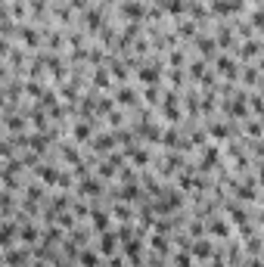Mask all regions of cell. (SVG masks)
<instances>
[{
  "instance_id": "cell-1",
  "label": "cell",
  "mask_w": 264,
  "mask_h": 267,
  "mask_svg": "<svg viewBox=\"0 0 264 267\" xmlns=\"http://www.w3.org/2000/svg\"><path fill=\"white\" fill-rule=\"evenodd\" d=\"M115 246H118L115 230H103V233H100V252H103L106 258H112V255H115Z\"/></svg>"
},
{
  "instance_id": "cell-2",
  "label": "cell",
  "mask_w": 264,
  "mask_h": 267,
  "mask_svg": "<svg viewBox=\"0 0 264 267\" xmlns=\"http://www.w3.org/2000/svg\"><path fill=\"white\" fill-rule=\"evenodd\" d=\"M190 255H193V258H199V261H208V258H214V246H211L208 239L190 242Z\"/></svg>"
},
{
  "instance_id": "cell-3",
  "label": "cell",
  "mask_w": 264,
  "mask_h": 267,
  "mask_svg": "<svg viewBox=\"0 0 264 267\" xmlns=\"http://www.w3.org/2000/svg\"><path fill=\"white\" fill-rule=\"evenodd\" d=\"M214 65H218V71H221V75H227L230 81H236V78H239V62H233L230 56H221Z\"/></svg>"
},
{
  "instance_id": "cell-4",
  "label": "cell",
  "mask_w": 264,
  "mask_h": 267,
  "mask_svg": "<svg viewBox=\"0 0 264 267\" xmlns=\"http://www.w3.org/2000/svg\"><path fill=\"white\" fill-rule=\"evenodd\" d=\"M122 16H125V19H131V22L146 19V7H143V4H137V0H128V4L122 7Z\"/></svg>"
},
{
  "instance_id": "cell-5",
  "label": "cell",
  "mask_w": 264,
  "mask_h": 267,
  "mask_svg": "<svg viewBox=\"0 0 264 267\" xmlns=\"http://www.w3.org/2000/svg\"><path fill=\"white\" fill-rule=\"evenodd\" d=\"M78 193H81V196H100V193H103V183H100L97 177H84L81 186H78Z\"/></svg>"
},
{
  "instance_id": "cell-6",
  "label": "cell",
  "mask_w": 264,
  "mask_h": 267,
  "mask_svg": "<svg viewBox=\"0 0 264 267\" xmlns=\"http://www.w3.org/2000/svg\"><path fill=\"white\" fill-rule=\"evenodd\" d=\"M208 236L227 239V236H230V224H227V221H211V224H208Z\"/></svg>"
},
{
  "instance_id": "cell-7",
  "label": "cell",
  "mask_w": 264,
  "mask_h": 267,
  "mask_svg": "<svg viewBox=\"0 0 264 267\" xmlns=\"http://www.w3.org/2000/svg\"><path fill=\"white\" fill-rule=\"evenodd\" d=\"M25 261H28V252H25V249H19V252H16V249H10V252H7V258H4V267H22Z\"/></svg>"
},
{
  "instance_id": "cell-8",
  "label": "cell",
  "mask_w": 264,
  "mask_h": 267,
  "mask_svg": "<svg viewBox=\"0 0 264 267\" xmlns=\"http://www.w3.org/2000/svg\"><path fill=\"white\" fill-rule=\"evenodd\" d=\"M112 146H115V137H112V134L90 137V149H97V152H106V149H112Z\"/></svg>"
},
{
  "instance_id": "cell-9",
  "label": "cell",
  "mask_w": 264,
  "mask_h": 267,
  "mask_svg": "<svg viewBox=\"0 0 264 267\" xmlns=\"http://www.w3.org/2000/svg\"><path fill=\"white\" fill-rule=\"evenodd\" d=\"M19 37H22V44H25V47H37V44L44 41V37L37 34L34 28H28V25H25V28H19Z\"/></svg>"
},
{
  "instance_id": "cell-10",
  "label": "cell",
  "mask_w": 264,
  "mask_h": 267,
  "mask_svg": "<svg viewBox=\"0 0 264 267\" xmlns=\"http://www.w3.org/2000/svg\"><path fill=\"white\" fill-rule=\"evenodd\" d=\"M159 75H162L159 65H146V68H140V81L143 84H159Z\"/></svg>"
},
{
  "instance_id": "cell-11",
  "label": "cell",
  "mask_w": 264,
  "mask_h": 267,
  "mask_svg": "<svg viewBox=\"0 0 264 267\" xmlns=\"http://www.w3.org/2000/svg\"><path fill=\"white\" fill-rule=\"evenodd\" d=\"M93 137V128L87 125V122H81V125H75V140H78V143H87Z\"/></svg>"
},
{
  "instance_id": "cell-12",
  "label": "cell",
  "mask_w": 264,
  "mask_h": 267,
  "mask_svg": "<svg viewBox=\"0 0 264 267\" xmlns=\"http://www.w3.org/2000/svg\"><path fill=\"white\" fill-rule=\"evenodd\" d=\"M128 156H131V162L140 165V168L149 165V152H146V149H128Z\"/></svg>"
},
{
  "instance_id": "cell-13",
  "label": "cell",
  "mask_w": 264,
  "mask_h": 267,
  "mask_svg": "<svg viewBox=\"0 0 264 267\" xmlns=\"http://www.w3.org/2000/svg\"><path fill=\"white\" fill-rule=\"evenodd\" d=\"M196 47L205 53V56H211L214 50H218V44H214V37H196Z\"/></svg>"
},
{
  "instance_id": "cell-14",
  "label": "cell",
  "mask_w": 264,
  "mask_h": 267,
  "mask_svg": "<svg viewBox=\"0 0 264 267\" xmlns=\"http://www.w3.org/2000/svg\"><path fill=\"white\" fill-rule=\"evenodd\" d=\"M208 134H211L214 140H227V137H230V128L218 122V125H208Z\"/></svg>"
},
{
  "instance_id": "cell-15",
  "label": "cell",
  "mask_w": 264,
  "mask_h": 267,
  "mask_svg": "<svg viewBox=\"0 0 264 267\" xmlns=\"http://www.w3.org/2000/svg\"><path fill=\"white\" fill-rule=\"evenodd\" d=\"M261 53V44H258V37H252L249 44H243L239 47V56H258Z\"/></svg>"
},
{
  "instance_id": "cell-16",
  "label": "cell",
  "mask_w": 264,
  "mask_h": 267,
  "mask_svg": "<svg viewBox=\"0 0 264 267\" xmlns=\"http://www.w3.org/2000/svg\"><path fill=\"white\" fill-rule=\"evenodd\" d=\"M115 103H125V106H134V103H137V96H134V90H131V87H122V90L115 93Z\"/></svg>"
},
{
  "instance_id": "cell-17",
  "label": "cell",
  "mask_w": 264,
  "mask_h": 267,
  "mask_svg": "<svg viewBox=\"0 0 264 267\" xmlns=\"http://www.w3.org/2000/svg\"><path fill=\"white\" fill-rule=\"evenodd\" d=\"M239 75L246 78V84H249V87H258V65H249L246 71L239 68Z\"/></svg>"
},
{
  "instance_id": "cell-18",
  "label": "cell",
  "mask_w": 264,
  "mask_h": 267,
  "mask_svg": "<svg viewBox=\"0 0 264 267\" xmlns=\"http://www.w3.org/2000/svg\"><path fill=\"white\" fill-rule=\"evenodd\" d=\"M93 227L103 233V230H109V214L106 211H93Z\"/></svg>"
},
{
  "instance_id": "cell-19",
  "label": "cell",
  "mask_w": 264,
  "mask_h": 267,
  "mask_svg": "<svg viewBox=\"0 0 264 267\" xmlns=\"http://www.w3.org/2000/svg\"><path fill=\"white\" fill-rule=\"evenodd\" d=\"M112 217H118V221H134V211L128 205H115L112 208Z\"/></svg>"
},
{
  "instance_id": "cell-20",
  "label": "cell",
  "mask_w": 264,
  "mask_h": 267,
  "mask_svg": "<svg viewBox=\"0 0 264 267\" xmlns=\"http://www.w3.org/2000/svg\"><path fill=\"white\" fill-rule=\"evenodd\" d=\"M174 267H193V255L190 252H177L174 255Z\"/></svg>"
},
{
  "instance_id": "cell-21",
  "label": "cell",
  "mask_w": 264,
  "mask_h": 267,
  "mask_svg": "<svg viewBox=\"0 0 264 267\" xmlns=\"http://www.w3.org/2000/svg\"><path fill=\"white\" fill-rule=\"evenodd\" d=\"M28 7H31L34 16H44L47 13V0H28Z\"/></svg>"
},
{
  "instance_id": "cell-22",
  "label": "cell",
  "mask_w": 264,
  "mask_h": 267,
  "mask_svg": "<svg viewBox=\"0 0 264 267\" xmlns=\"http://www.w3.org/2000/svg\"><path fill=\"white\" fill-rule=\"evenodd\" d=\"M22 239H25V242H37V227H34V224H25Z\"/></svg>"
},
{
  "instance_id": "cell-23",
  "label": "cell",
  "mask_w": 264,
  "mask_h": 267,
  "mask_svg": "<svg viewBox=\"0 0 264 267\" xmlns=\"http://www.w3.org/2000/svg\"><path fill=\"white\" fill-rule=\"evenodd\" d=\"M97 87H103V90L109 87V71H106V68H100V71H97Z\"/></svg>"
},
{
  "instance_id": "cell-24",
  "label": "cell",
  "mask_w": 264,
  "mask_h": 267,
  "mask_svg": "<svg viewBox=\"0 0 264 267\" xmlns=\"http://www.w3.org/2000/svg\"><path fill=\"white\" fill-rule=\"evenodd\" d=\"M81 264L84 267H97V255L93 252H81Z\"/></svg>"
},
{
  "instance_id": "cell-25",
  "label": "cell",
  "mask_w": 264,
  "mask_h": 267,
  "mask_svg": "<svg viewBox=\"0 0 264 267\" xmlns=\"http://www.w3.org/2000/svg\"><path fill=\"white\" fill-rule=\"evenodd\" d=\"M0 156H13V146L4 143V140H0Z\"/></svg>"
},
{
  "instance_id": "cell-26",
  "label": "cell",
  "mask_w": 264,
  "mask_h": 267,
  "mask_svg": "<svg viewBox=\"0 0 264 267\" xmlns=\"http://www.w3.org/2000/svg\"><path fill=\"white\" fill-rule=\"evenodd\" d=\"M171 65H183V53L174 50V53H171Z\"/></svg>"
},
{
  "instance_id": "cell-27",
  "label": "cell",
  "mask_w": 264,
  "mask_h": 267,
  "mask_svg": "<svg viewBox=\"0 0 264 267\" xmlns=\"http://www.w3.org/2000/svg\"><path fill=\"white\" fill-rule=\"evenodd\" d=\"M4 75H7V68H4V65H0V78H4Z\"/></svg>"
}]
</instances>
